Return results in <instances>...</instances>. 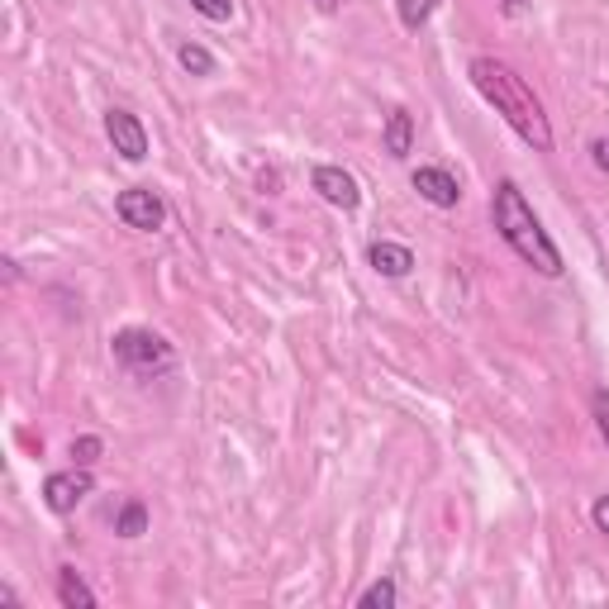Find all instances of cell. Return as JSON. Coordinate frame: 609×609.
Instances as JSON below:
<instances>
[{
    "label": "cell",
    "mask_w": 609,
    "mask_h": 609,
    "mask_svg": "<svg viewBox=\"0 0 609 609\" xmlns=\"http://www.w3.org/2000/svg\"><path fill=\"white\" fill-rule=\"evenodd\" d=\"M466 76H472V86L482 90L486 106L496 110L528 148H534V153H552L548 110H543V100L534 96V86H528L524 76L510 68V62H500V58H472V62H466Z\"/></svg>",
    "instance_id": "6da1fadb"
},
{
    "label": "cell",
    "mask_w": 609,
    "mask_h": 609,
    "mask_svg": "<svg viewBox=\"0 0 609 609\" xmlns=\"http://www.w3.org/2000/svg\"><path fill=\"white\" fill-rule=\"evenodd\" d=\"M490 224H496V233L514 248V257L534 267L538 277H562V253H557L552 233L543 229V219L534 215V205L524 200L514 176H500L496 191H490Z\"/></svg>",
    "instance_id": "7a4b0ae2"
},
{
    "label": "cell",
    "mask_w": 609,
    "mask_h": 609,
    "mask_svg": "<svg viewBox=\"0 0 609 609\" xmlns=\"http://www.w3.org/2000/svg\"><path fill=\"white\" fill-rule=\"evenodd\" d=\"M110 353H114V362H120L124 372H134V377H162V372L176 367L172 343H167L162 333H153V329H120L110 339Z\"/></svg>",
    "instance_id": "3957f363"
},
{
    "label": "cell",
    "mask_w": 609,
    "mask_h": 609,
    "mask_svg": "<svg viewBox=\"0 0 609 609\" xmlns=\"http://www.w3.org/2000/svg\"><path fill=\"white\" fill-rule=\"evenodd\" d=\"M114 215H120V224L124 229H138V233H158L162 229V219H167V205L158 191H148V186H129L114 196Z\"/></svg>",
    "instance_id": "277c9868"
},
{
    "label": "cell",
    "mask_w": 609,
    "mask_h": 609,
    "mask_svg": "<svg viewBox=\"0 0 609 609\" xmlns=\"http://www.w3.org/2000/svg\"><path fill=\"white\" fill-rule=\"evenodd\" d=\"M90 490H96V476H90V466H68V472H53L44 476V504L53 514H76V504H82Z\"/></svg>",
    "instance_id": "5b68a950"
},
{
    "label": "cell",
    "mask_w": 609,
    "mask_h": 609,
    "mask_svg": "<svg viewBox=\"0 0 609 609\" xmlns=\"http://www.w3.org/2000/svg\"><path fill=\"white\" fill-rule=\"evenodd\" d=\"M106 138L114 144V153H120L124 162H144L148 158V129H144V120H138L134 110L110 106L106 110Z\"/></svg>",
    "instance_id": "8992f818"
},
{
    "label": "cell",
    "mask_w": 609,
    "mask_h": 609,
    "mask_svg": "<svg viewBox=\"0 0 609 609\" xmlns=\"http://www.w3.org/2000/svg\"><path fill=\"white\" fill-rule=\"evenodd\" d=\"M309 186L319 191V200H324V205H333V210H343V215H353L357 205H362L357 176H353V172H343V167H333V162H319L315 172H309Z\"/></svg>",
    "instance_id": "52a82bcc"
},
{
    "label": "cell",
    "mask_w": 609,
    "mask_h": 609,
    "mask_svg": "<svg viewBox=\"0 0 609 609\" xmlns=\"http://www.w3.org/2000/svg\"><path fill=\"white\" fill-rule=\"evenodd\" d=\"M410 186L419 191V200H429L434 210H458L462 200V181L448 172V167H419V172L410 176Z\"/></svg>",
    "instance_id": "ba28073f"
},
{
    "label": "cell",
    "mask_w": 609,
    "mask_h": 609,
    "mask_svg": "<svg viewBox=\"0 0 609 609\" xmlns=\"http://www.w3.org/2000/svg\"><path fill=\"white\" fill-rule=\"evenodd\" d=\"M367 263H372V271H377V277L400 281V277H410V271H414V253L405 248V243L377 239V243L367 248Z\"/></svg>",
    "instance_id": "9c48e42d"
},
{
    "label": "cell",
    "mask_w": 609,
    "mask_h": 609,
    "mask_svg": "<svg viewBox=\"0 0 609 609\" xmlns=\"http://www.w3.org/2000/svg\"><path fill=\"white\" fill-rule=\"evenodd\" d=\"M381 148L391 153V158H410L414 153V114L405 106H395L391 114H386V129H381Z\"/></svg>",
    "instance_id": "30bf717a"
},
{
    "label": "cell",
    "mask_w": 609,
    "mask_h": 609,
    "mask_svg": "<svg viewBox=\"0 0 609 609\" xmlns=\"http://www.w3.org/2000/svg\"><path fill=\"white\" fill-rule=\"evenodd\" d=\"M58 600L68 609H96V590L86 586L76 567H58Z\"/></svg>",
    "instance_id": "8fae6325"
},
{
    "label": "cell",
    "mask_w": 609,
    "mask_h": 609,
    "mask_svg": "<svg viewBox=\"0 0 609 609\" xmlns=\"http://www.w3.org/2000/svg\"><path fill=\"white\" fill-rule=\"evenodd\" d=\"M114 534L120 538H144L148 534V504L144 500H124L114 514Z\"/></svg>",
    "instance_id": "7c38bea8"
},
{
    "label": "cell",
    "mask_w": 609,
    "mask_h": 609,
    "mask_svg": "<svg viewBox=\"0 0 609 609\" xmlns=\"http://www.w3.org/2000/svg\"><path fill=\"white\" fill-rule=\"evenodd\" d=\"M395 605H400V586H395L391 576L372 581V586L357 595V609H395Z\"/></svg>",
    "instance_id": "4fadbf2b"
},
{
    "label": "cell",
    "mask_w": 609,
    "mask_h": 609,
    "mask_svg": "<svg viewBox=\"0 0 609 609\" xmlns=\"http://www.w3.org/2000/svg\"><path fill=\"white\" fill-rule=\"evenodd\" d=\"M176 62L191 76H215V53H210V48H200V44H191V38L176 48Z\"/></svg>",
    "instance_id": "5bb4252c"
},
{
    "label": "cell",
    "mask_w": 609,
    "mask_h": 609,
    "mask_svg": "<svg viewBox=\"0 0 609 609\" xmlns=\"http://www.w3.org/2000/svg\"><path fill=\"white\" fill-rule=\"evenodd\" d=\"M434 10H438V0H395V15L400 24L414 34V29H424V24L434 20Z\"/></svg>",
    "instance_id": "9a60e30c"
},
{
    "label": "cell",
    "mask_w": 609,
    "mask_h": 609,
    "mask_svg": "<svg viewBox=\"0 0 609 609\" xmlns=\"http://www.w3.org/2000/svg\"><path fill=\"white\" fill-rule=\"evenodd\" d=\"M100 458H106V438H96V434L72 438V462L76 466H96Z\"/></svg>",
    "instance_id": "2e32d148"
},
{
    "label": "cell",
    "mask_w": 609,
    "mask_h": 609,
    "mask_svg": "<svg viewBox=\"0 0 609 609\" xmlns=\"http://www.w3.org/2000/svg\"><path fill=\"white\" fill-rule=\"evenodd\" d=\"M191 10H196L200 20H210V24H229L233 20V0H191Z\"/></svg>",
    "instance_id": "e0dca14e"
},
{
    "label": "cell",
    "mask_w": 609,
    "mask_h": 609,
    "mask_svg": "<svg viewBox=\"0 0 609 609\" xmlns=\"http://www.w3.org/2000/svg\"><path fill=\"white\" fill-rule=\"evenodd\" d=\"M590 414H595V429H600L605 448H609V386H600V391L590 395Z\"/></svg>",
    "instance_id": "ac0fdd59"
},
{
    "label": "cell",
    "mask_w": 609,
    "mask_h": 609,
    "mask_svg": "<svg viewBox=\"0 0 609 609\" xmlns=\"http://www.w3.org/2000/svg\"><path fill=\"white\" fill-rule=\"evenodd\" d=\"M590 524H595V528H600V534L609 538V496H600V500L590 504Z\"/></svg>",
    "instance_id": "d6986e66"
},
{
    "label": "cell",
    "mask_w": 609,
    "mask_h": 609,
    "mask_svg": "<svg viewBox=\"0 0 609 609\" xmlns=\"http://www.w3.org/2000/svg\"><path fill=\"white\" fill-rule=\"evenodd\" d=\"M590 158H595V167H600V172L609 176V134H605V138H595V144H590Z\"/></svg>",
    "instance_id": "ffe728a7"
},
{
    "label": "cell",
    "mask_w": 609,
    "mask_h": 609,
    "mask_svg": "<svg viewBox=\"0 0 609 609\" xmlns=\"http://www.w3.org/2000/svg\"><path fill=\"white\" fill-rule=\"evenodd\" d=\"M339 5H343V0H315L319 15H339Z\"/></svg>",
    "instance_id": "44dd1931"
},
{
    "label": "cell",
    "mask_w": 609,
    "mask_h": 609,
    "mask_svg": "<svg viewBox=\"0 0 609 609\" xmlns=\"http://www.w3.org/2000/svg\"><path fill=\"white\" fill-rule=\"evenodd\" d=\"M500 5H504V15H520V10H524V0H500Z\"/></svg>",
    "instance_id": "7402d4cb"
}]
</instances>
